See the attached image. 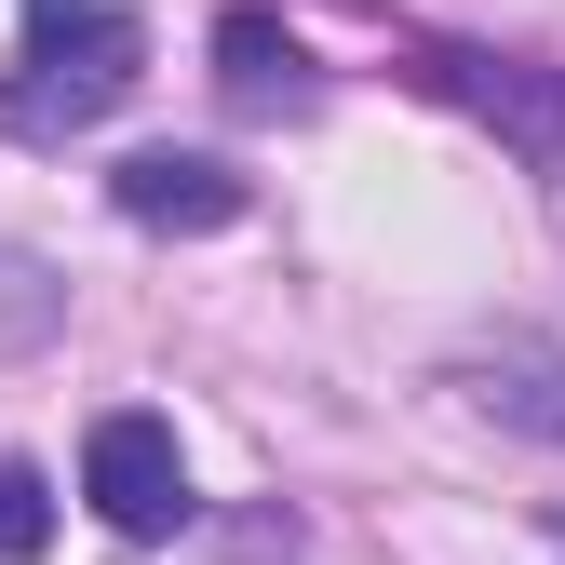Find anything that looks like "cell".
<instances>
[{
  "mask_svg": "<svg viewBox=\"0 0 565 565\" xmlns=\"http://www.w3.org/2000/svg\"><path fill=\"white\" fill-rule=\"evenodd\" d=\"M135 67H149V28L121 0H28V41H14V82H0V135H95Z\"/></svg>",
  "mask_w": 565,
  "mask_h": 565,
  "instance_id": "1",
  "label": "cell"
},
{
  "mask_svg": "<svg viewBox=\"0 0 565 565\" xmlns=\"http://www.w3.org/2000/svg\"><path fill=\"white\" fill-rule=\"evenodd\" d=\"M82 499L108 512V539H175L189 525V458H175V417L121 404L82 431Z\"/></svg>",
  "mask_w": 565,
  "mask_h": 565,
  "instance_id": "2",
  "label": "cell"
},
{
  "mask_svg": "<svg viewBox=\"0 0 565 565\" xmlns=\"http://www.w3.org/2000/svg\"><path fill=\"white\" fill-rule=\"evenodd\" d=\"M431 82H445L471 121H499L525 162L565 175V82H552V67H525V54H458V41H445V54H431Z\"/></svg>",
  "mask_w": 565,
  "mask_h": 565,
  "instance_id": "3",
  "label": "cell"
},
{
  "mask_svg": "<svg viewBox=\"0 0 565 565\" xmlns=\"http://www.w3.org/2000/svg\"><path fill=\"white\" fill-rule=\"evenodd\" d=\"M108 202H121L135 230H175V243H202V230H230L256 189H243L230 162H202V149H135V162L108 175Z\"/></svg>",
  "mask_w": 565,
  "mask_h": 565,
  "instance_id": "4",
  "label": "cell"
},
{
  "mask_svg": "<svg viewBox=\"0 0 565 565\" xmlns=\"http://www.w3.org/2000/svg\"><path fill=\"white\" fill-rule=\"evenodd\" d=\"M216 82H230L243 121H310L323 108V67L282 14H216Z\"/></svg>",
  "mask_w": 565,
  "mask_h": 565,
  "instance_id": "5",
  "label": "cell"
},
{
  "mask_svg": "<svg viewBox=\"0 0 565 565\" xmlns=\"http://www.w3.org/2000/svg\"><path fill=\"white\" fill-rule=\"evenodd\" d=\"M67 323V282L41 269V256H14V243H0V364H14V350H41Z\"/></svg>",
  "mask_w": 565,
  "mask_h": 565,
  "instance_id": "6",
  "label": "cell"
},
{
  "mask_svg": "<svg viewBox=\"0 0 565 565\" xmlns=\"http://www.w3.org/2000/svg\"><path fill=\"white\" fill-rule=\"evenodd\" d=\"M41 539H54V484H41L28 458H0V565H28Z\"/></svg>",
  "mask_w": 565,
  "mask_h": 565,
  "instance_id": "7",
  "label": "cell"
},
{
  "mask_svg": "<svg viewBox=\"0 0 565 565\" xmlns=\"http://www.w3.org/2000/svg\"><path fill=\"white\" fill-rule=\"evenodd\" d=\"M484 404H512L525 431H552V445H565V377H552V364H512V377L484 364Z\"/></svg>",
  "mask_w": 565,
  "mask_h": 565,
  "instance_id": "8",
  "label": "cell"
}]
</instances>
